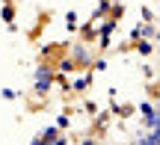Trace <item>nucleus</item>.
Masks as SVG:
<instances>
[{"instance_id": "0eeeda50", "label": "nucleus", "mask_w": 160, "mask_h": 145, "mask_svg": "<svg viewBox=\"0 0 160 145\" xmlns=\"http://www.w3.org/2000/svg\"><path fill=\"white\" fill-rule=\"evenodd\" d=\"M137 51H139V53H151V45H148V41H139Z\"/></svg>"}, {"instance_id": "f8f14e48", "label": "nucleus", "mask_w": 160, "mask_h": 145, "mask_svg": "<svg viewBox=\"0 0 160 145\" xmlns=\"http://www.w3.org/2000/svg\"><path fill=\"white\" fill-rule=\"evenodd\" d=\"M151 136H154V142L160 145V124H157V128H151Z\"/></svg>"}, {"instance_id": "1a4fd4ad", "label": "nucleus", "mask_w": 160, "mask_h": 145, "mask_svg": "<svg viewBox=\"0 0 160 145\" xmlns=\"http://www.w3.org/2000/svg\"><path fill=\"white\" fill-rule=\"evenodd\" d=\"M53 133H57L53 128H45V130H42V139H53Z\"/></svg>"}, {"instance_id": "7ed1b4c3", "label": "nucleus", "mask_w": 160, "mask_h": 145, "mask_svg": "<svg viewBox=\"0 0 160 145\" xmlns=\"http://www.w3.org/2000/svg\"><path fill=\"white\" fill-rule=\"evenodd\" d=\"M113 30H116L113 21H104V24H101V45H104V47L110 45V33H113Z\"/></svg>"}, {"instance_id": "f257e3e1", "label": "nucleus", "mask_w": 160, "mask_h": 145, "mask_svg": "<svg viewBox=\"0 0 160 145\" xmlns=\"http://www.w3.org/2000/svg\"><path fill=\"white\" fill-rule=\"evenodd\" d=\"M51 80H53V74H51V68H36V92L39 95H45L48 89H51Z\"/></svg>"}, {"instance_id": "f03ea898", "label": "nucleus", "mask_w": 160, "mask_h": 145, "mask_svg": "<svg viewBox=\"0 0 160 145\" xmlns=\"http://www.w3.org/2000/svg\"><path fill=\"white\" fill-rule=\"evenodd\" d=\"M139 113L145 116V124H148V128H157V110L151 104H139Z\"/></svg>"}, {"instance_id": "6e6552de", "label": "nucleus", "mask_w": 160, "mask_h": 145, "mask_svg": "<svg viewBox=\"0 0 160 145\" xmlns=\"http://www.w3.org/2000/svg\"><path fill=\"white\" fill-rule=\"evenodd\" d=\"M86 83H89V77H80V80H74V89L80 92V89H86Z\"/></svg>"}, {"instance_id": "39448f33", "label": "nucleus", "mask_w": 160, "mask_h": 145, "mask_svg": "<svg viewBox=\"0 0 160 145\" xmlns=\"http://www.w3.org/2000/svg\"><path fill=\"white\" fill-rule=\"evenodd\" d=\"M65 27H68V30H77V15H74V12L65 15Z\"/></svg>"}, {"instance_id": "423d86ee", "label": "nucleus", "mask_w": 160, "mask_h": 145, "mask_svg": "<svg viewBox=\"0 0 160 145\" xmlns=\"http://www.w3.org/2000/svg\"><path fill=\"white\" fill-rule=\"evenodd\" d=\"M3 21H6V24L15 21V12H12V6H3Z\"/></svg>"}, {"instance_id": "9d476101", "label": "nucleus", "mask_w": 160, "mask_h": 145, "mask_svg": "<svg viewBox=\"0 0 160 145\" xmlns=\"http://www.w3.org/2000/svg\"><path fill=\"white\" fill-rule=\"evenodd\" d=\"M74 59H80V62H83V59H86V51H83V45H80L77 51H74Z\"/></svg>"}, {"instance_id": "9b49d317", "label": "nucleus", "mask_w": 160, "mask_h": 145, "mask_svg": "<svg viewBox=\"0 0 160 145\" xmlns=\"http://www.w3.org/2000/svg\"><path fill=\"white\" fill-rule=\"evenodd\" d=\"M3 98H6V101H12V98H18V92H12V89H3Z\"/></svg>"}, {"instance_id": "ddd939ff", "label": "nucleus", "mask_w": 160, "mask_h": 145, "mask_svg": "<svg viewBox=\"0 0 160 145\" xmlns=\"http://www.w3.org/2000/svg\"><path fill=\"white\" fill-rule=\"evenodd\" d=\"M51 145H65V139H53V142H51Z\"/></svg>"}, {"instance_id": "20e7f679", "label": "nucleus", "mask_w": 160, "mask_h": 145, "mask_svg": "<svg viewBox=\"0 0 160 145\" xmlns=\"http://www.w3.org/2000/svg\"><path fill=\"white\" fill-rule=\"evenodd\" d=\"M107 9H110V3H107V0H101V3H98V12H92V21H95V18H101Z\"/></svg>"}]
</instances>
